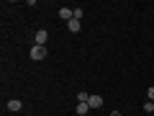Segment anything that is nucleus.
Segmentation results:
<instances>
[{
	"instance_id": "12",
	"label": "nucleus",
	"mask_w": 154,
	"mask_h": 116,
	"mask_svg": "<svg viewBox=\"0 0 154 116\" xmlns=\"http://www.w3.org/2000/svg\"><path fill=\"white\" fill-rule=\"evenodd\" d=\"M110 116H123V114H121V111H110Z\"/></svg>"
},
{
	"instance_id": "9",
	"label": "nucleus",
	"mask_w": 154,
	"mask_h": 116,
	"mask_svg": "<svg viewBox=\"0 0 154 116\" xmlns=\"http://www.w3.org/2000/svg\"><path fill=\"white\" fill-rule=\"evenodd\" d=\"M144 111H146V114H154V103H152V101H146V103H144Z\"/></svg>"
},
{
	"instance_id": "8",
	"label": "nucleus",
	"mask_w": 154,
	"mask_h": 116,
	"mask_svg": "<svg viewBox=\"0 0 154 116\" xmlns=\"http://www.w3.org/2000/svg\"><path fill=\"white\" fill-rule=\"evenodd\" d=\"M75 111H77L80 116H85V114L90 111V106H88V103H77V108H75Z\"/></svg>"
},
{
	"instance_id": "10",
	"label": "nucleus",
	"mask_w": 154,
	"mask_h": 116,
	"mask_svg": "<svg viewBox=\"0 0 154 116\" xmlns=\"http://www.w3.org/2000/svg\"><path fill=\"white\" fill-rule=\"evenodd\" d=\"M82 16H85V11H82V8H75V18H77V21H80Z\"/></svg>"
},
{
	"instance_id": "13",
	"label": "nucleus",
	"mask_w": 154,
	"mask_h": 116,
	"mask_svg": "<svg viewBox=\"0 0 154 116\" xmlns=\"http://www.w3.org/2000/svg\"><path fill=\"white\" fill-rule=\"evenodd\" d=\"M152 13H154V8H152Z\"/></svg>"
},
{
	"instance_id": "7",
	"label": "nucleus",
	"mask_w": 154,
	"mask_h": 116,
	"mask_svg": "<svg viewBox=\"0 0 154 116\" xmlns=\"http://www.w3.org/2000/svg\"><path fill=\"white\" fill-rule=\"evenodd\" d=\"M8 111H21V101H8Z\"/></svg>"
},
{
	"instance_id": "4",
	"label": "nucleus",
	"mask_w": 154,
	"mask_h": 116,
	"mask_svg": "<svg viewBox=\"0 0 154 116\" xmlns=\"http://www.w3.org/2000/svg\"><path fill=\"white\" fill-rule=\"evenodd\" d=\"M88 106H90V108H100V106H103V98H100V95H90Z\"/></svg>"
},
{
	"instance_id": "1",
	"label": "nucleus",
	"mask_w": 154,
	"mask_h": 116,
	"mask_svg": "<svg viewBox=\"0 0 154 116\" xmlns=\"http://www.w3.org/2000/svg\"><path fill=\"white\" fill-rule=\"evenodd\" d=\"M44 57H46V47H41V44L31 47V60H44Z\"/></svg>"
},
{
	"instance_id": "3",
	"label": "nucleus",
	"mask_w": 154,
	"mask_h": 116,
	"mask_svg": "<svg viewBox=\"0 0 154 116\" xmlns=\"http://www.w3.org/2000/svg\"><path fill=\"white\" fill-rule=\"evenodd\" d=\"M59 18H64L67 23L75 18V8H59Z\"/></svg>"
},
{
	"instance_id": "2",
	"label": "nucleus",
	"mask_w": 154,
	"mask_h": 116,
	"mask_svg": "<svg viewBox=\"0 0 154 116\" xmlns=\"http://www.w3.org/2000/svg\"><path fill=\"white\" fill-rule=\"evenodd\" d=\"M36 44H41V47H46V39H49V31H46V28H38L36 31Z\"/></svg>"
},
{
	"instance_id": "6",
	"label": "nucleus",
	"mask_w": 154,
	"mask_h": 116,
	"mask_svg": "<svg viewBox=\"0 0 154 116\" xmlns=\"http://www.w3.org/2000/svg\"><path fill=\"white\" fill-rule=\"evenodd\" d=\"M77 101H80V103H88V101H90V93H88V90H80V93H77Z\"/></svg>"
},
{
	"instance_id": "5",
	"label": "nucleus",
	"mask_w": 154,
	"mask_h": 116,
	"mask_svg": "<svg viewBox=\"0 0 154 116\" xmlns=\"http://www.w3.org/2000/svg\"><path fill=\"white\" fill-rule=\"evenodd\" d=\"M67 28H69L72 34H77V31H80V28H82V26H80V21H77V18H72V21L67 23Z\"/></svg>"
},
{
	"instance_id": "11",
	"label": "nucleus",
	"mask_w": 154,
	"mask_h": 116,
	"mask_svg": "<svg viewBox=\"0 0 154 116\" xmlns=\"http://www.w3.org/2000/svg\"><path fill=\"white\" fill-rule=\"evenodd\" d=\"M149 101L154 103V88H149Z\"/></svg>"
}]
</instances>
